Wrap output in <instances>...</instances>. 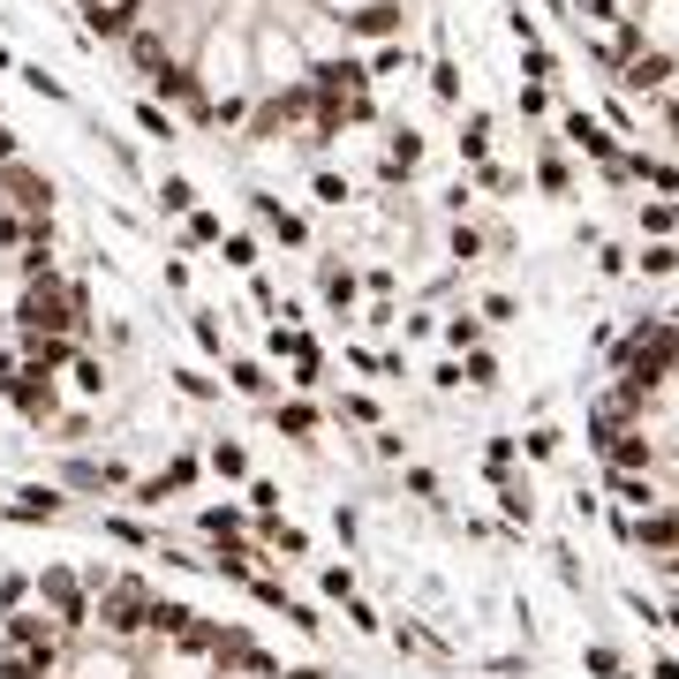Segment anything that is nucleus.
Segmentation results:
<instances>
[{
	"label": "nucleus",
	"mask_w": 679,
	"mask_h": 679,
	"mask_svg": "<svg viewBox=\"0 0 679 679\" xmlns=\"http://www.w3.org/2000/svg\"><path fill=\"white\" fill-rule=\"evenodd\" d=\"M250 69H257V84H264V98H280V91H302L310 84V45L295 39V31H280V23H257L250 31Z\"/></svg>",
	"instance_id": "1"
},
{
	"label": "nucleus",
	"mask_w": 679,
	"mask_h": 679,
	"mask_svg": "<svg viewBox=\"0 0 679 679\" xmlns=\"http://www.w3.org/2000/svg\"><path fill=\"white\" fill-rule=\"evenodd\" d=\"M558 136H566L574 152H589V159H596V167H604V174H612V167H627V152H619V136H612V128H604V122H589L582 106H574V114L558 122Z\"/></svg>",
	"instance_id": "2"
},
{
	"label": "nucleus",
	"mask_w": 679,
	"mask_h": 679,
	"mask_svg": "<svg viewBox=\"0 0 679 679\" xmlns=\"http://www.w3.org/2000/svg\"><path fill=\"white\" fill-rule=\"evenodd\" d=\"M635 31L649 53H665L679 69V0H641V15H635Z\"/></svg>",
	"instance_id": "3"
},
{
	"label": "nucleus",
	"mask_w": 679,
	"mask_h": 679,
	"mask_svg": "<svg viewBox=\"0 0 679 679\" xmlns=\"http://www.w3.org/2000/svg\"><path fill=\"white\" fill-rule=\"evenodd\" d=\"M612 84H619V91H649V98H665V84H672V61H665V53H649V45H635V53L612 69Z\"/></svg>",
	"instance_id": "4"
},
{
	"label": "nucleus",
	"mask_w": 679,
	"mask_h": 679,
	"mask_svg": "<svg viewBox=\"0 0 679 679\" xmlns=\"http://www.w3.org/2000/svg\"><path fill=\"white\" fill-rule=\"evenodd\" d=\"M340 31H347V39H400V31H408V0H370V8H355Z\"/></svg>",
	"instance_id": "5"
},
{
	"label": "nucleus",
	"mask_w": 679,
	"mask_h": 679,
	"mask_svg": "<svg viewBox=\"0 0 679 679\" xmlns=\"http://www.w3.org/2000/svg\"><path fill=\"white\" fill-rule=\"evenodd\" d=\"M91 31H98V39H136V31H144V0H106V8H91Z\"/></svg>",
	"instance_id": "6"
},
{
	"label": "nucleus",
	"mask_w": 679,
	"mask_h": 679,
	"mask_svg": "<svg viewBox=\"0 0 679 679\" xmlns=\"http://www.w3.org/2000/svg\"><path fill=\"white\" fill-rule=\"evenodd\" d=\"M416 167H424V136H416V128H393V136H385V181H408Z\"/></svg>",
	"instance_id": "7"
},
{
	"label": "nucleus",
	"mask_w": 679,
	"mask_h": 679,
	"mask_svg": "<svg viewBox=\"0 0 679 679\" xmlns=\"http://www.w3.org/2000/svg\"><path fill=\"white\" fill-rule=\"evenodd\" d=\"M461 159L491 167V114H468V122H461Z\"/></svg>",
	"instance_id": "8"
},
{
	"label": "nucleus",
	"mask_w": 679,
	"mask_h": 679,
	"mask_svg": "<svg viewBox=\"0 0 679 679\" xmlns=\"http://www.w3.org/2000/svg\"><path fill=\"white\" fill-rule=\"evenodd\" d=\"M430 98H438V106H453V98H461V69H453L446 53L430 61Z\"/></svg>",
	"instance_id": "9"
},
{
	"label": "nucleus",
	"mask_w": 679,
	"mask_h": 679,
	"mask_svg": "<svg viewBox=\"0 0 679 679\" xmlns=\"http://www.w3.org/2000/svg\"><path fill=\"white\" fill-rule=\"evenodd\" d=\"M521 61H529V84H558V53L552 45H521Z\"/></svg>",
	"instance_id": "10"
},
{
	"label": "nucleus",
	"mask_w": 679,
	"mask_h": 679,
	"mask_svg": "<svg viewBox=\"0 0 679 679\" xmlns=\"http://www.w3.org/2000/svg\"><path fill=\"white\" fill-rule=\"evenodd\" d=\"M408 69H416L408 45H378V53H370V76H408Z\"/></svg>",
	"instance_id": "11"
},
{
	"label": "nucleus",
	"mask_w": 679,
	"mask_h": 679,
	"mask_svg": "<svg viewBox=\"0 0 679 679\" xmlns=\"http://www.w3.org/2000/svg\"><path fill=\"white\" fill-rule=\"evenodd\" d=\"M641 227H649V234L665 242V234L679 227V205H665V197H657V205H641Z\"/></svg>",
	"instance_id": "12"
},
{
	"label": "nucleus",
	"mask_w": 679,
	"mask_h": 679,
	"mask_svg": "<svg viewBox=\"0 0 679 679\" xmlns=\"http://www.w3.org/2000/svg\"><path fill=\"white\" fill-rule=\"evenodd\" d=\"M159 205H167V212H197V189L174 174V181H159Z\"/></svg>",
	"instance_id": "13"
},
{
	"label": "nucleus",
	"mask_w": 679,
	"mask_h": 679,
	"mask_svg": "<svg viewBox=\"0 0 679 679\" xmlns=\"http://www.w3.org/2000/svg\"><path fill=\"white\" fill-rule=\"evenodd\" d=\"M310 189H317V205H347V174H317Z\"/></svg>",
	"instance_id": "14"
},
{
	"label": "nucleus",
	"mask_w": 679,
	"mask_h": 679,
	"mask_svg": "<svg viewBox=\"0 0 679 679\" xmlns=\"http://www.w3.org/2000/svg\"><path fill=\"white\" fill-rule=\"evenodd\" d=\"M136 128H144V136H159V144H167V136H174V122H167V114H159V106H136Z\"/></svg>",
	"instance_id": "15"
},
{
	"label": "nucleus",
	"mask_w": 679,
	"mask_h": 679,
	"mask_svg": "<svg viewBox=\"0 0 679 679\" xmlns=\"http://www.w3.org/2000/svg\"><path fill=\"white\" fill-rule=\"evenodd\" d=\"M672 264H679L672 242H649V250H641V272H672Z\"/></svg>",
	"instance_id": "16"
},
{
	"label": "nucleus",
	"mask_w": 679,
	"mask_h": 679,
	"mask_svg": "<svg viewBox=\"0 0 679 679\" xmlns=\"http://www.w3.org/2000/svg\"><path fill=\"white\" fill-rule=\"evenodd\" d=\"M536 181H544V189H552V197H566V189H574V174L558 167V159H544V167H536Z\"/></svg>",
	"instance_id": "17"
},
{
	"label": "nucleus",
	"mask_w": 679,
	"mask_h": 679,
	"mask_svg": "<svg viewBox=\"0 0 679 679\" xmlns=\"http://www.w3.org/2000/svg\"><path fill=\"white\" fill-rule=\"evenodd\" d=\"M347 295H355V272H325V302H340V310H347Z\"/></svg>",
	"instance_id": "18"
},
{
	"label": "nucleus",
	"mask_w": 679,
	"mask_h": 679,
	"mask_svg": "<svg viewBox=\"0 0 679 679\" xmlns=\"http://www.w3.org/2000/svg\"><path fill=\"white\" fill-rule=\"evenodd\" d=\"M189 242H219V212H189Z\"/></svg>",
	"instance_id": "19"
},
{
	"label": "nucleus",
	"mask_w": 679,
	"mask_h": 679,
	"mask_svg": "<svg viewBox=\"0 0 679 679\" xmlns=\"http://www.w3.org/2000/svg\"><path fill=\"white\" fill-rule=\"evenodd\" d=\"M552 106V84H521V114H544Z\"/></svg>",
	"instance_id": "20"
},
{
	"label": "nucleus",
	"mask_w": 679,
	"mask_h": 679,
	"mask_svg": "<svg viewBox=\"0 0 679 679\" xmlns=\"http://www.w3.org/2000/svg\"><path fill=\"white\" fill-rule=\"evenodd\" d=\"M476 250H483V234H476V227H453V257H461V264H468V257H476Z\"/></svg>",
	"instance_id": "21"
},
{
	"label": "nucleus",
	"mask_w": 679,
	"mask_h": 679,
	"mask_svg": "<svg viewBox=\"0 0 679 679\" xmlns=\"http://www.w3.org/2000/svg\"><path fill=\"white\" fill-rule=\"evenodd\" d=\"M310 8H317V15H340V23H347V15H355V8H370V0H310Z\"/></svg>",
	"instance_id": "22"
},
{
	"label": "nucleus",
	"mask_w": 679,
	"mask_h": 679,
	"mask_svg": "<svg viewBox=\"0 0 679 679\" xmlns=\"http://www.w3.org/2000/svg\"><path fill=\"white\" fill-rule=\"evenodd\" d=\"M665 106H672V114H679V69H672V84H665Z\"/></svg>",
	"instance_id": "23"
},
{
	"label": "nucleus",
	"mask_w": 679,
	"mask_h": 679,
	"mask_svg": "<svg viewBox=\"0 0 679 679\" xmlns=\"http://www.w3.org/2000/svg\"><path fill=\"white\" fill-rule=\"evenodd\" d=\"M76 8H84V15H91V8H106V0H76Z\"/></svg>",
	"instance_id": "24"
}]
</instances>
